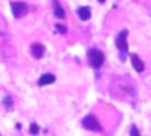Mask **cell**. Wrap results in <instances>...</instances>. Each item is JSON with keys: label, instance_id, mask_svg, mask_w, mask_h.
<instances>
[{"label": "cell", "instance_id": "cell-1", "mask_svg": "<svg viewBox=\"0 0 151 136\" xmlns=\"http://www.w3.org/2000/svg\"><path fill=\"white\" fill-rule=\"evenodd\" d=\"M127 34L129 31L127 30H122L118 34V37L116 38V46L119 51V59L120 61H125L126 56L129 54V44H127Z\"/></svg>", "mask_w": 151, "mask_h": 136}, {"label": "cell", "instance_id": "cell-2", "mask_svg": "<svg viewBox=\"0 0 151 136\" xmlns=\"http://www.w3.org/2000/svg\"><path fill=\"white\" fill-rule=\"evenodd\" d=\"M87 58L90 66L94 70H98L104 64V53L99 48H90L87 51Z\"/></svg>", "mask_w": 151, "mask_h": 136}, {"label": "cell", "instance_id": "cell-3", "mask_svg": "<svg viewBox=\"0 0 151 136\" xmlns=\"http://www.w3.org/2000/svg\"><path fill=\"white\" fill-rule=\"evenodd\" d=\"M81 125L83 128L90 130V131H103V128H101V124L99 123V121L97 119V117L92 114L90 115H86L83 119H81Z\"/></svg>", "mask_w": 151, "mask_h": 136}, {"label": "cell", "instance_id": "cell-4", "mask_svg": "<svg viewBox=\"0 0 151 136\" xmlns=\"http://www.w3.org/2000/svg\"><path fill=\"white\" fill-rule=\"evenodd\" d=\"M9 6L12 9V14L15 19L22 18L26 14V12L28 11V5L22 1H11Z\"/></svg>", "mask_w": 151, "mask_h": 136}, {"label": "cell", "instance_id": "cell-5", "mask_svg": "<svg viewBox=\"0 0 151 136\" xmlns=\"http://www.w3.org/2000/svg\"><path fill=\"white\" fill-rule=\"evenodd\" d=\"M46 47L41 43H33L29 47V52L34 59H41L45 54Z\"/></svg>", "mask_w": 151, "mask_h": 136}, {"label": "cell", "instance_id": "cell-6", "mask_svg": "<svg viewBox=\"0 0 151 136\" xmlns=\"http://www.w3.org/2000/svg\"><path fill=\"white\" fill-rule=\"evenodd\" d=\"M129 54H130V53H129ZM130 59H131V65H132V67H133L137 72H143V71H144V69H145L144 61L140 59V57H139L137 53L130 54Z\"/></svg>", "mask_w": 151, "mask_h": 136}, {"label": "cell", "instance_id": "cell-7", "mask_svg": "<svg viewBox=\"0 0 151 136\" xmlns=\"http://www.w3.org/2000/svg\"><path fill=\"white\" fill-rule=\"evenodd\" d=\"M55 76L53 75V73H44V75H41L40 77H39V79H38V82H37V84L39 85V86H46V85H50V84H53L54 82H55Z\"/></svg>", "mask_w": 151, "mask_h": 136}, {"label": "cell", "instance_id": "cell-8", "mask_svg": "<svg viewBox=\"0 0 151 136\" xmlns=\"http://www.w3.org/2000/svg\"><path fill=\"white\" fill-rule=\"evenodd\" d=\"M77 14L81 21H87L91 19V8L87 6H81L77 9Z\"/></svg>", "mask_w": 151, "mask_h": 136}, {"label": "cell", "instance_id": "cell-9", "mask_svg": "<svg viewBox=\"0 0 151 136\" xmlns=\"http://www.w3.org/2000/svg\"><path fill=\"white\" fill-rule=\"evenodd\" d=\"M53 13L54 17L58 19H65V11L64 8L60 6V4L58 2V0H53Z\"/></svg>", "mask_w": 151, "mask_h": 136}, {"label": "cell", "instance_id": "cell-10", "mask_svg": "<svg viewBox=\"0 0 151 136\" xmlns=\"http://www.w3.org/2000/svg\"><path fill=\"white\" fill-rule=\"evenodd\" d=\"M2 104L5 105V108H6L7 110L12 109V106H13V99H12V97H11V96H6V97L4 98V101H2Z\"/></svg>", "mask_w": 151, "mask_h": 136}, {"label": "cell", "instance_id": "cell-11", "mask_svg": "<svg viewBox=\"0 0 151 136\" xmlns=\"http://www.w3.org/2000/svg\"><path fill=\"white\" fill-rule=\"evenodd\" d=\"M39 131H40L39 124H38V123H35V122L31 123V125H29V134H32V135H38V132H39Z\"/></svg>", "mask_w": 151, "mask_h": 136}, {"label": "cell", "instance_id": "cell-12", "mask_svg": "<svg viewBox=\"0 0 151 136\" xmlns=\"http://www.w3.org/2000/svg\"><path fill=\"white\" fill-rule=\"evenodd\" d=\"M54 28H55V33H57V32L60 33V34L67 33V28H66V26H64L63 24H55V25H54Z\"/></svg>", "mask_w": 151, "mask_h": 136}, {"label": "cell", "instance_id": "cell-13", "mask_svg": "<svg viewBox=\"0 0 151 136\" xmlns=\"http://www.w3.org/2000/svg\"><path fill=\"white\" fill-rule=\"evenodd\" d=\"M130 135H131V136H139V135H140V132L138 131V129H137V127H136L134 124H132V127H131V129H130Z\"/></svg>", "mask_w": 151, "mask_h": 136}, {"label": "cell", "instance_id": "cell-14", "mask_svg": "<svg viewBox=\"0 0 151 136\" xmlns=\"http://www.w3.org/2000/svg\"><path fill=\"white\" fill-rule=\"evenodd\" d=\"M15 128H17L18 130H20V129H21V124H20V123H17V124H15Z\"/></svg>", "mask_w": 151, "mask_h": 136}, {"label": "cell", "instance_id": "cell-15", "mask_svg": "<svg viewBox=\"0 0 151 136\" xmlns=\"http://www.w3.org/2000/svg\"><path fill=\"white\" fill-rule=\"evenodd\" d=\"M97 1H98V2H100V4H104L106 0H97Z\"/></svg>", "mask_w": 151, "mask_h": 136}]
</instances>
